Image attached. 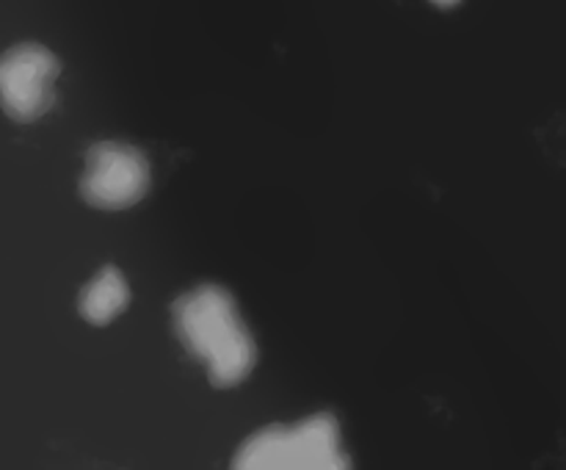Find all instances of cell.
Masks as SVG:
<instances>
[{
	"label": "cell",
	"mask_w": 566,
	"mask_h": 470,
	"mask_svg": "<svg viewBox=\"0 0 566 470\" xmlns=\"http://www.w3.org/2000/svg\"><path fill=\"white\" fill-rule=\"evenodd\" d=\"M171 326L186 352L205 363L210 385L221 390L241 385L258 365V341L224 285L205 282L182 293L171 304Z\"/></svg>",
	"instance_id": "cell-1"
},
{
	"label": "cell",
	"mask_w": 566,
	"mask_h": 470,
	"mask_svg": "<svg viewBox=\"0 0 566 470\" xmlns=\"http://www.w3.org/2000/svg\"><path fill=\"white\" fill-rule=\"evenodd\" d=\"M241 470H346L352 459L340 446V420L332 412L310 415L296 426H265L235 451Z\"/></svg>",
	"instance_id": "cell-2"
},
{
	"label": "cell",
	"mask_w": 566,
	"mask_h": 470,
	"mask_svg": "<svg viewBox=\"0 0 566 470\" xmlns=\"http://www.w3.org/2000/svg\"><path fill=\"white\" fill-rule=\"evenodd\" d=\"M149 180V160L142 149L125 142H99L86 153L81 197L92 208L125 210L147 197Z\"/></svg>",
	"instance_id": "cell-3"
},
{
	"label": "cell",
	"mask_w": 566,
	"mask_h": 470,
	"mask_svg": "<svg viewBox=\"0 0 566 470\" xmlns=\"http://www.w3.org/2000/svg\"><path fill=\"white\" fill-rule=\"evenodd\" d=\"M61 61L36 42L14 44L0 55V108L14 122H36L55 103Z\"/></svg>",
	"instance_id": "cell-4"
},
{
	"label": "cell",
	"mask_w": 566,
	"mask_h": 470,
	"mask_svg": "<svg viewBox=\"0 0 566 470\" xmlns=\"http://www.w3.org/2000/svg\"><path fill=\"white\" fill-rule=\"evenodd\" d=\"M130 304V285L116 265H105L88 280L77 296V310L94 326H105Z\"/></svg>",
	"instance_id": "cell-5"
},
{
	"label": "cell",
	"mask_w": 566,
	"mask_h": 470,
	"mask_svg": "<svg viewBox=\"0 0 566 470\" xmlns=\"http://www.w3.org/2000/svg\"><path fill=\"white\" fill-rule=\"evenodd\" d=\"M431 3H437V6H442V9H451V6H457V3H462V0H431Z\"/></svg>",
	"instance_id": "cell-6"
}]
</instances>
